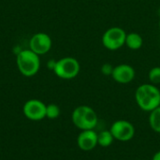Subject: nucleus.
Listing matches in <instances>:
<instances>
[{
  "label": "nucleus",
  "mask_w": 160,
  "mask_h": 160,
  "mask_svg": "<svg viewBox=\"0 0 160 160\" xmlns=\"http://www.w3.org/2000/svg\"><path fill=\"white\" fill-rule=\"evenodd\" d=\"M52 45L51 37L43 32L33 35L29 41V49L38 55L46 54L52 49Z\"/></svg>",
  "instance_id": "6e6552de"
},
{
  "label": "nucleus",
  "mask_w": 160,
  "mask_h": 160,
  "mask_svg": "<svg viewBox=\"0 0 160 160\" xmlns=\"http://www.w3.org/2000/svg\"><path fill=\"white\" fill-rule=\"evenodd\" d=\"M60 113H61V111L58 105L52 103L46 106V118L50 120H54L60 116Z\"/></svg>",
  "instance_id": "4468645a"
},
{
  "label": "nucleus",
  "mask_w": 160,
  "mask_h": 160,
  "mask_svg": "<svg viewBox=\"0 0 160 160\" xmlns=\"http://www.w3.org/2000/svg\"><path fill=\"white\" fill-rule=\"evenodd\" d=\"M113 66L109 64V63H105L102 65L101 68H100V71L103 75L105 76H112V73L113 71Z\"/></svg>",
  "instance_id": "dca6fc26"
},
{
  "label": "nucleus",
  "mask_w": 160,
  "mask_h": 160,
  "mask_svg": "<svg viewBox=\"0 0 160 160\" xmlns=\"http://www.w3.org/2000/svg\"><path fill=\"white\" fill-rule=\"evenodd\" d=\"M127 33L118 26L108 28L102 35V45L109 51H117L122 48L126 43Z\"/></svg>",
  "instance_id": "39448f33"
},
{
  "label": "nucleus",
  "mask_w": 160,
  "mask_h": 160,
  "mask_svg": "<svg viewBox=\"0 0 160 160\" xmlns=\"http://www.w3.org/2000/svg\"><path fill=\"white\" fill-rule=\"evenodd\" d=\"M114 140L122 142H129L135 136V128L132 123L127 120H117L110 128Z\"/></svg>",
  "instance_id": "423d86ee"
},
{
  "label": "nucleus",
  "mask_w": 160,
  "mask_h": 160,
  "mask_svg": "<svg viewBox=\"0 0 160 160\" xmlns=\"http://www.w3.org/2000/svg\"><path fill=\"white\" fill-rule=\"evenodd\" d=\"M152 160H160V151H158L157 153H155V155L152 158Z\"/></svg>",
  "instance_id": "f3484780"
},
{
  "label": "nucleus",
  "mask_w": 160,
  "mask_h": 160,
  "mask_svg": "<svg viewBox=\"0 0 160 160\" xmlns=\"http://www.w3.org/2000/svg\"><path fill=\"white\" fill-rule=\"evenodd\" d=\"M78 147L85 152L94 150L98 144V133L94 129L82 130L77 137Z\"/></svg>",
  "instance_id": "9d476101"
},
{
  "label": "nucleus",
  "mask_w": 160,
  "mask_h": 160,
  "mask_svg": "<svg viewBox=\"0 0 160 160\" xmlns=\"http://www.w3.org/2000/svg\"><path fill=\"white\" fill-rule=\"evenodd\" d=\"M125 45L130 50H133V51L139 50L143 45V38L140 34H138L136 32L127 34Z\"/></svg>",
  "instance_id": "9b49d317"
},
{
  "label": "nucleus",
  "mask_w": 160,
  "mask_h": 160,
  "mask_svg": "<svg viewBox=\"0 0 160 160\" xmlns=\"http://www.w3.org/2000/svg\"><path fill=\"white\" fill-rule=\"evenodd\" d=\"M158 26H159V29H160V19H159V22H158Z\"/></svg>",
  "instance_id": "a211bd4d"
},
{
  "label": "nucleus",
  "mask_w": 160,
  "mask_h": 160,
  "mask_svg": "<svg viewBox=\"0 0 160 160\" xmlns=\"http://www.w3.org/2000/svg\"><path fill=\"white\" fill-rule=\"evenodd\" d=\"M148 79L152 84H160V67H155L149 70Z\"/></svg>",
  "instance_id": "2eb2a0df"
},
{
  "label": "nucleus",
  "mask_w": 160,
  "mask_h": 160,
  "mask_svg": "<svg viewBox=\"0 0 160 160\" xmlns=\"http://www.w3.org/2000/svg\"><path fill=\"white\" fill-rule=\"evenodd\" d=\"M73 125L80 130L95 129L98 123V117L95 110L87 105L76 107L71 114Z\"/></svg>",
  "instance_id": "f03ea898"
},
{
  "label": "nucleus",
  "mask_w": 160,
  "mask_h": 160,
  "mask_svg": "<svg viewBox=\"0 0 160 160\" xmlns=\"http://www.w3.org/2000/svg\"><path fill=\"white\" fill-rule=\"evenodd\" d=\"M149 126L153 131L160 134V106L149 112Z\"/></svg>",
  "instance_id": "ddd939ff"
},
{
  "label": "nucleus",
  "mask_w": 160,
  "mask_h": 160,
  "mask_svg": "<svg viewBox=\"0 0 160 160\" xmlns=\"http://www.w3.org/2000/svg\"><path fill=\"white\" fill-rule=\"evenodd\" d=\"M114 138L112 132L109 130H102L98 133V144L103 148H107L112 144Z\"/></svg>",
  "instance_id": "f8f14e48"
},
{
  "label": "nucleus",
  "mask_w": 160,
  "mask_h": 160,
  "mask_svg": "<svg viewBox=\"0 0 160 160\" xmlns=\"http://www.w3.org/2000/svg\"><path fill=\"white\" fill-rule=\"evenodd\" d=\"M135 101L142 111L151 112L160 106V90L152 83L141 84L135 91Z\"/></svg>",
  "instance_id": "f257e3e1"
},
{
  "label": "nucleus",
  "mask_w": 160,
  "mask_h": 160,
  "mask_svg": "<svg viewBox=\"0 0 160 160\" xmlns=\"http://www.w3.org/2000/svg\"><path fill=\"white\" fill-rule=\"evenodd\" d=\"M136 76L134 68L128 64H120L113 68L112 73V80L120 84H128L131 82Z\"/></svg>",
  "instance_id": "1a4fd4ad"
},
{
  "label": "nucleus",
  "mask_w": 160,
  "mask_h": 160,
  "mask_svg": "<svg viewBox=\"0 0 160 160\" xmlns=\"http://www.w3.org/2000/svg\"><path fill=\"white\" fill-rule=\"evenodd\" d=\"M46 106L47 105L39 99H29L23 104V115L31 121H41L46 118Z\"/></svg>",
  "instance_id": "0eeeda50"
},
{
  "label": "nucleus",
  "mask_w": 160,
  "mask_h": 160,
  "mask_svg": "<svg viewBox=\"0 0 160 160\" xmlns=\"http://www.w3.org/2000/svg\"><path fill=\"white\" fill-rule=\"evenodd\" d=\"M81 70V65L79 61L74 57H63L55 61L52 71L54 74L63 80H71L76 78Z\"/></svg>",
  "instance_id": "20e7f679"
},
{
  "label": "nucleus",
  "mask_w": 160,
  "mask_h": 160,
  "mask_svg": "<svg viewBox=\"0 0 160 160\" xmlns=\"http://www.w3.org/2000/svg\"><path fill=\"white\" fill-rule=\"evenodd\" d=\"M16 64L22 75L24 77H33L40 68L39 55L30 49L22 50L17 54Z\"/></svg>",
  "instance_id": "7ed1b4c3"
}]
</instances>
